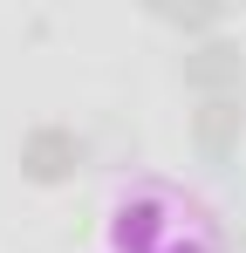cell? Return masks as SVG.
<instances>
[{
    "mask_svg": "<svg viewBox=\"0 0 246 253\" xmlns=\"http://www.w3.org/2000/svg\"><path fill=\"white\" fill-rule=\"evenodd\" d=\"M192 226V206H178V192L144 178L110 206V253H171V240Z\"/></svg>",
    "mask_w": 246,
    "mask_h": 253,
    "instance_id": "cell-1",
    "label": "cell"
},
{
    "mask_svg": "<svg viewBox=\"0 0 246 253\" xmlns=\"http://www.w3.org/2000/svg\"><path fill=\"white\" fill-rule=\"evenodd\" d=\"M89 165V137L76 124H35L21 137V178L28 185H69Z\"/></svg>",
    "mask_w": 246,
    "mask_h": 253,
    "instance_id": "cell-2",
    "label": "cell"
},
{
    "mask_svg": "<svg viewBox=\"0 0 246 253\" xmlns=\"http://www.w3.org/2000/svg\"><path fill=\"white\" fill-rule=\"evenodd\" d=\"M240 137H246V96H212L192 110V151L199 165H233L240 158Z\"/></svg>",
    "mask_w": 246,
    "mask_h": 253,
    "instance_id": "cell-4",
    "label": "cell"
},
{
    "mask_svg": "<svg viewBox=\"0 0 246 253\" xmlns=\"http://www.w3.org/2000/svg\"><path fill=\"white\" fill-rule=\"evenodd\" d=\"M151 21H158V28H171V35H185V48H192V42H212L226 14L199 0V7H151Z\"/></svg>",
    "mask_w": 246,
    "mask_h": 253,
    "instance_id": "cell-5",
    "label": "cell"
},
{
    "mask_svg": "<svg viewBox=\"0 0 246 253\" xmlns=\"http://www.w3.org/2000/svg\"><path fill=\"white\" fill-rule=\"evenodd\" d=\"M178 76H185V89H192L199 103H212V96H246V48L233 42V35L192 42L178 55Z\"/></svg>",
    "mask_w": 246,
    "mask_h": 253,
    "instance_id": "cell-3",
    "label": "cell"
}]
</instances>
